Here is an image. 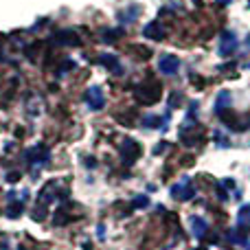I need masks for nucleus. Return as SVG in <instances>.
Wrapping results in <instances>:
<instances>
[{
  "label": "nucleus",
  "instance_id": "obj_12",
  "mask_svg": "<svg viewBox=\"0 0 250 250\" xmlns=\"http://www.w3.org/2000/svg\"><path fill=\"white\" fill-rule=\"evenodd\" d=\"M229 105H230V92H220V95H217L215 110L222 112V108H229Z\"/></svg>",
  "mask_w": 250,
  "mask_h": 250
},
{
  "label": "nucleus",
  "instance_id": "obj_4",
  "mask_svg": "<svg viewBox=\"0 0 250 250\" xmlns=\"http://www.w3.org/2000/svg\"><path fill=\"white\" fill-rule=\"evenodd\" d=\"M24 158L29 160L31 165H35V167H40V165H46L48 163V149L44 145H35V147H31V149H26Z\"/></svg>",
  "mask_w": 250,
  "mask_h": 250
},
{
  "label": "nucleus",
  "instance_id": "obj_13",
  "mask_svg": "<svg viewBox=\"0 0 250 250\" xmlns=\"http://www.w3.org/2000/svg\"><path fill=\"white\" fill-rule=\"evenodd\" d=\"M229 239H230V244H239V246H246L248 244V237L244 233H239V230H230Z\"/></svg>",
  "mask_w": 250,
  "mask_h": 250
},
{
  "label": "nucleus",
  "instance_id": "obj_14",
  "mask_svg": "<svg viewBox=\"0 0 250 250\" xmlns=\"http://www.w3.org/2000/svg\"><path fill=\"white\" fill-rule=\"evenodd\" d=\"M134 207H136V208H147V207H149L147 195H136V198H134Z\"/></svg>",
  "mask_w": 250,
  "mask_h": 250
},
{
  "label": "nucleus",
  "instance_id": "obj_9",
  "mask_svg": "<svg viewBox=\"0 0 250 250\" xmlns=\"http://www.w3.org/2000/svg\"><path fill=\"white\" fill-rule=\"evenodd\" d=\"M143 35H145L147 40H156V42H160V40L165 38V29L158 24V22H149V24L143 29Z\"/></svg>",
  "mask_w": 250,
  "mask_h": 250
},
{
  "label": "nucleus",
  "instance_id": "obj_6",
  "mask_svg": "<svg viewBox=\"0 0 250 250\" xmlns=\"http://www.w3.org/2000/svg\"><path fill=\"white\" fill-rule=\"evenodd\" d=\"M86 104L90 110H101L105 105V97H104V90H101L99 86H92L88 88L86 92Z\"/></svg>",
  "mask_w": 250,
  "mask_h": 250
},
{
  "label": "nucleus",
  "instance_id": "obj_7",
  "mask_svg": "<svg viewBox=\"0 0 250 250\" xmlns=\"http://www.w3.org/2000/svg\"><path fill=\"white\" fill-rule=\"evenodd\" d=\"M180 68V60L176 55H163L158 60V70L163 75H176Z\"/></svg>",
  "mask_w": 250,
  "mask_h": 250
},
{
  "label": "nucleus",
  "instance_id": "obj_8",
  "mask_svg": "<svg viewBox=\"0 0 250 250\" xmlns=\"http://www.w3.org/2000/svg\"><path fill=\"white\" fill-rule=\"evenodd\" d=\"M189 226H191V233H193L195 237H204V235H207V230H208V224L202 220V217H198V215H191L189 217Z\"/></svg>",
  "mask_w": 250,
  "mask_h": 250
},
{
  "label": "nucleus",
  "instance_id": "obj_16",
  "mask_svg": "<svg viewBox=\"0 0 250 250\" xmlns=\"http://www.w3.org/2000/svg\"><path fill=\"white\" fill-rule=\"evenodd\" d=\"M217 2H224V4H229V2H230V0H217Z\"/></svg>",
  "mask_w": 250,
  "mask_h": 250
},
{
  "label": "nucleus",
  "instance_id": "obj_17",
  "mask_svg": "<svg viewBox=\"0 0 250 250\" xmlns=\"http://www.w3.org/2000/svg\"><path fill=\"white\" fill-rule=\"evenodd\" d=\"M246 250H250V242H248V244H246Z\"/></svg>",
  "mask_w": 250,
  "mask_h": 250
},
{
  "label": "nucleus",
  "instance_id": "obj_3",
  "mask_svg": "<svg viewBox=\"0 0 250 250\" xmlns=\"http://www.w3.org/2000/svg\"><path fill=\"white\" fill-rule=\"evenodd\" d=\"M138 156H141V147H138V143L132 141V138L123 141V145H121V160H123V163L125 165H132Z\"/></svg>",
  "mask_w": 250,
  "mask_h": 250
},
{
  "label": "nucleus",
  "instance_id": "obj_10",
  "mask_svg": "<svg viewBox=\"0 0 250 250\" xmlns=\"http://www.w3.org/2000/svg\"><path fill=\"white\" fill-rule=\"evenodd\" d=\"M237 222H239V229H246V230H250V204H244V207L239 208Z\"/></svg>",
  "mask_w": 250,
  "mask_h": 250
},
{
  "label": "nucleus",
  "instance_id": "obj_1",
  "mask_svg": "<svg viewBox=\"0 0 250 250\" xmlns=\"http://www.w3.org/2000/svg\"><path fill=\"white\" fill-rule=\"evenodd\" d=\"M136 99L147 105L156 104V101L160 99V83L154 82V79H147L145 83H141V86L136 88Z\"/></svg>",
  "mask_w": 250,
  "mask_h": 250
},
{
  "label": "nucleus",
  "instance_id": "obj_2",
  "mask_svg": "<svg viewBox=\"0 0 250 250\" xmlns=\"http://www.w3.org/2000/svg\"><path fill=\"white\" fill-rule=\"evenodd\" d=\"M171 198L173 200H182V202H187V200H191L195 195V189H193V185H191V180L189 178H182L178 185H173L171 187Z\"/></svg>",
  "mask_w": 250,
  "mask_h": 250
},
{
  "label": "nucleus",
  "instance_id": "obj_15",
  "mask_svg": "<svg viewBox=\"0 0 250 250\" xmlns=\"http://www.w3.org/2000/svg\"><path fill=\"white\" fill-rule=\"evenodd\" d=\"M145 125H147V127H158V125H163V121H160L158 117H147Z\"/></svg>",
  "mask_w": 250,
  "mask_h": 250
},
{
  "label": "nucleus",
  "instance_id": "obj_11",
  "mask_svg": "<svg viewBox=\"0 0 250 250\" xmlns=\"http://www.w3.org/2000/svg\"><path fill=\"white\" fill-rule=\"evenodd\" d=\"M101 64H105L108 68H112L114 73H121V64H119V60L114 55H101Z\"/></svg>",
  "mask_w": 250,
  "mask_h": 250
},
{
  "label": "nucleus",
  "instance_id": "obj_5",
  "mask_svg": "<svg viewBox=\"0 0 250 250\" xmlns=\"http://www.w3.org/2000/svg\"><path fill=\"white\" fill-rule=\"evenodd\" d=\"M237 35L233 33V31H224L222 33V42H220V55L222 57H229L233 55L235 51H237Z\"/></svg>",
  "mask_w": 250,
  "mask_h": 250
}]
</instances>
